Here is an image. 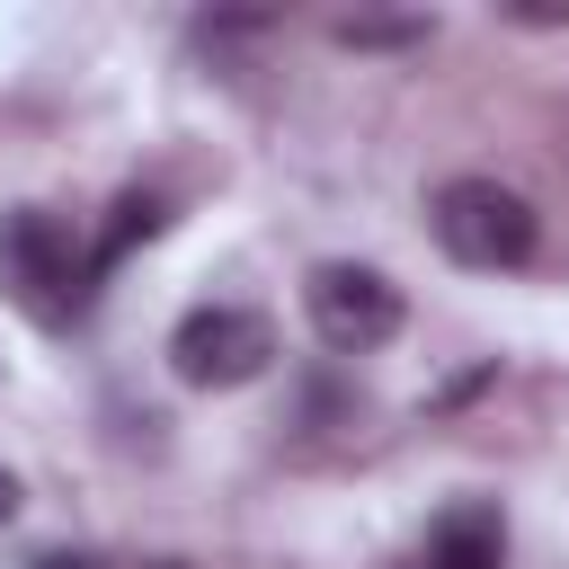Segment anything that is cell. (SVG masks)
Returning a JSON list of instances; mask_svg holds the SVG:
<instances>
[{"instance_id":"6da1fadb","label":"cell","mask_w":569,"mask_h":569,"mask_svg":"<svg viewBox=\"0 0 569 569\" xmlns=\"http://www.w3.org/2000/svg\"><path fill=\"white\" fill-rule=\"evenodd\" d=\"M98 249L62 222V213H44V204H9L0 213V293L36 320V329H71V320H89V302H98Z\"/></svg>"},{"instance_id":"7a4b0ae2","label":"cell","mask_w":569,"mask_h":569,"mask_svg":"<svg viewBox=\"0 0 569 569\" xmlns=\"http://www.w3.org/2000/svg\"><path fill=\"white\" fill-rule=\"evenodd\" d=\"M427 222H436L445 258H453V267H480V276H507V267H525V258L542 249L533 204H525L516 187H498V178H445L436 204H427Z\"/></svg>"},{"instance_id":"3957f363","label":"cell","mask_w":569,"mask_h":569,"mask_svg":"<svg viewBox=\"0 0 569 569\" xmlns=\"http://www.w3.org/2000/svg\"><path fill=\"white\" fill-rule=\"evenodd\" d=\"M276 365V320L267 311H240V302H196L178 329H169V373L187 391H240Z\"/></svg>"},{"instance_id":"277c9868","label":"cell","mask_w":569,"mask_h":569,"mask_svg":"<svg viewBox=\"0 0 569 569\" xmlns=\"http://www.w3.org/2000/svg\"><path fill=\"white\" fill-rule=\"evenodd\" d=\"M400 284L382 276V267H356V258H329V267H311L302 276V320H311V338L320 347H338V356H373V347H391L400 338Z\"/></svg>"},{"instance_id":"5b68a950","label":"cell","mask_w":569,"mask_h":569,"mask_svg":"<svg viewBox=\"0 0 569 569\" xmlns=\"http://www.w3.org/2000/svg\"><path fill=\"white\" fill-rule=\"evenodd\" d=\"M418 569H507V516L489 498H453L427 542H418Z\"/></svg>"},{"instance_id":"8992f818","label":"cell","mask_w":569,"mask_h":569,"mask_svg":"<svg viewBox=\"0 0 569 569\" xmlns=\"http://www.w3.org/2000/svg\"><path fill=\"white\" fill-rule=\"evenodd\" d=\"M160 222H169V204H160V196H142V187H133V196H116V222L89 240V249H98V276H116V267L133 258V240H151Z\"/></svg>"},{"instance_id":"52a82bcc","label":"cell","mask_w":569,"mask_h":569,"mask_svg":"<svg viewBox=\"0 0 569 569\" xmlns=\"http://www.w3.org/2000/svg\"><path fill=\"white\" fill-rule=\"evenodd\" d=\"M27 569H107V560H89V551H36Z\"/></svg>"},{"instance_id":"ba28073f","label":"cell","mask_w":569,"mask_h":569,"mask_svg":"<svg viewBox=\"0 0 569 569\" xmlns=\"http://www.w3.org/2000/svg\"><path fill=\"white\" fill-rule=\"evenodd\" d=\"M107 569H196V560H178V551H142V560H107Z\"/></svg>"},{"instance_id":"9c48e42d","label":"cell","mask_w":569,"mask_h":569,"mask_svg":"<svg viewBox=\"0 0 569 569\" xmlns=\"http://www.w3.org/2000/svg\"><path fill=\"white\" fill-rule=\"evenodd\" d=\"M9 516H18V480L0 471V525H9Z\"/></svg>"}]
</instances>
